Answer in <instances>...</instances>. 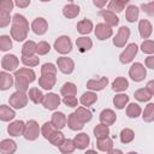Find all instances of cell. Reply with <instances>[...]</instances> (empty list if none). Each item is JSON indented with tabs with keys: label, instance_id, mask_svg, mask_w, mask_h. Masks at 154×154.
Returning a JSON list of instances; mask_svg holds the SVG:
<instances>
[{
	"label": "cell",
	"instance_id": "7",
	"mask_svg": "<svg viewBox=\"0 0 154 154\" xmlns=\"http://www.w3.org/2000/svg\"><path fill=\"white\" fill-rule=\"evenodd\" d=\"M10 102H11L16 108L24 107V106H25V103H26V96H25L23 93H20V91L14 93V94L11 96Z\"/></svg>",
	"mask_w": 154,
	"mask_h": 154
},
{
	"label": "cell",
	"instance_id": "32",
	"mask_svg": "<svg viewBox=\"0 0 154 154\" xmlns=\"http://www.w3.org/2000/svg\"><path fill=\"white\" fill-rule=\"evenodd\" d=\"M76 116H77V118H78L82 123H85V122L90 120V118H91V113H90L89 111L84 109V108H78L77 112H76Z\"/></svg>",
	"mask_w": 154,
	"mask_h": 154
},
{
	"label": "cell",
	"instance_id": "60",
	"mask_svg": "<svg viewBox=\"0 0 154 154\" xmlns=\"http://www.w3.org/2000/svg\"><path fill=\"white\" fill-rule=\"evenodd\" d=\"M129 154H136V153H129Z\"/></svg>",
	"mask_w": 154,
	"mask_h": 154
},
{
	"label": "cell",
	"instance_id": "25",
	"mask_svg": "<svg viewBox=\"0 0 154 154\" xmlns=\"http://www.w3.org/2000/svg\"><path fill=\"white\" fill-rule=\"evenodd\" d=\"M69 126L72 129V130H79L83 128V123L77 118L76 113H72L70 117H69Z\"/></svg>",
	"mask_w": 154,
	"mask_h": 154
},
{
	"label": "cell",
	"instance_id": "59",
	"mask_svg": "<svg viewBox=\"0 0 154 154\" xmlns=\"http://www.w3.org/2000/svg\"><path fill=\"white\" fill-rule=\"evenodd\" d=\"M85 154H96V153H95L94 150H88V152H87Z\"/></svg>",
	"mask_w": 154,
	"mask_h": 154
},
{
	"label": "cell",
	"instance_id": "12",
	"mask_svg": "<svg viewBox=\"0 0 154 154\" xmlns=\"http://www.w3.org/2000/svg\"><path fill=\"white\" fill-rule=\"evenodd\" d=\"M60 100H59V96L55 95V94H48L46 95L45 100H43V105L46 108H49V109H54L58 105H59Z\"/></svg>",
	"mask_w": 154,
	"mask_h": 154
},
{
	"label": "cell",
	"instance_id": "6",
	"mask_svg": "<svg viewBox=\"0 0 154 154\" xmlns=\"http://www.w3.org/2000/svg\"><path fill=\"white\" fill-rule=\"evenodd\" d=\"M136 52H137V46H136L135 43L129 45L128 48L122 53V55H120V61H122V63H129V61H131L132 58L135 57Z\"/></svg>",
	"mask_w": 154,
	"mask_h": 154
},
{
	"label": "cell",
	"instance_id": "37",
	"mask_svg": "<svg viewBox=\"0 0 154 154\" xmlns=\"http://www.w3.org/2000/svg\"><path fill=\"white\" fill-rule=\"evenodd\" d=\"M48 140L53 143V144H55V146H60L63 142H64V136H63V134L61 132H53L49 137H48Z\"/></svg>",
	"mask_w": 154,
	"mask_h": 154
},
{
	"label": "cell",
	"instance_id": "57",
	"mask_svg": "<svg viewBox=\"0 0 154 154\" xmlns=\"http://www.w3.org/2000/svg\"><path fill=\"white\" fill-rule=\"evenodd\" d=\"M152 60H153V57H149V58L147 59V64L149 65V67H153V65H152Z\"/></svg>",
	"mask_w": 154,
	"mask_h": 154
},
{
	"label": "cell",
	"instance_id": "48",
	"mask_svg": "<svg viewBox=\"0 0 154 154\" xmlns=\"http://www.w3.org/2000/svg\"><path fill=\"white\" fill-rule=\"evenodd\" d=\"M42 132H43V136L46 137V138H48L53 132H54V128L52 126V124H49V123H46L45 125H43V129H42Z\"/></svg>",
	"mask_w": 154,
	"mask_h": 154
},
{
	"label": "cell",
	"instance_id": "40",
	"mask_svg": "<svg viewBox=\"0 0 154 154\" xmlns=\"http://www.w3.org/2000/svg\"><path fill=\"white\" fill-rule=\"evenodd\" d=\"M95 101H96V95L93 93H85L81 99V102L83 105H91Z\"/></svg>",
	"mask_w": 154,
	"mask_h": 154
},
{
	"label": "cell",
	"instance_id": "22",
	"mask_svg": "<svg viewBox=\"0 0 154 154\" xmlns=\"http://www.w3.org/2000/svg\"><path fill=\"white\" fill-rule=\"evenodd\" d=\"M16 149V143L13 141H10V140H5L0 143V150L5 154H11L13 153Z\"/></svg>",
	"mask_w": 154,
	"mask_h": 154
},
{
	"label": "cell",
	"instance_id": "49",
	"mask_svg": "<svg viewBox=\"0 0 154 154\" xmlns=\"http://www.w3.org/2000/svg\"><path fill=\"white\" fill-rule=\"evenodd\" d=\"M49 45L46 43V42H40L37 46H36V51L40 53V54H46L48 51H49Z\"/></svg>",
	"mask_w": 154,
	"mask_h": 154
},
{
	"label": "cell",
	"instance_id": "31",
	"mask_svg": "<svg viewBox=\"0 0 154 154\" xmlns=\"http://www.w3.org/2000/svg\"><path fill=\"white\" fill-rule=\"evenodd\" d=\"M77 46H78L81 52H84L91 47V41L88 37H79L77 40Z\"/></svg>",
	"mask_w": 154,
	"mask_h": 154
},
{
	"label": "cell",
	"instance_id": "18",
	"mask_svg": "<svg viewBox=\"0 0 154 154\" xmlns=\"http://www.w3.org/2000/svg\"><path fill=\"white\" fill-rule=\"evenodd\" d=\"M100 14L105 17L106 22H107L109 25H117L118 22H119L118 17H117L112 11H107V10L105 11V10H101V11H100Z\"/></svg>",
	"mask_w": 154,
	"mask_h": 154
},
{
	"label": "cell",
	"instance_id": "42",
	"mask_svg": "<svg viewBox=\"0 0 154 154\" xmlns=\"http://www.w3.org/2000/svg\"><path fill=\"white\" fill-rule=\"evenodd\" d=\"M140 112H141V108L138 107V105H136V103L129 105V107H128V116H129V117L136 118V117L140 114Z\"/></svg>",
	"mask_w": 154,
	"mask_h": 154
},
{
	"label": "cell",
	"instance_id": "56",
	"mask_svg": "<svg viewBox=\"0 0 154 154\" xmlns=\"http://www.w3.org/2000/svg\"><path fill=\"white\" fill-rule=\"evenodd\" d=\"M105 4H106V1H102V2H99V1H94V5H96V6H100V7H101V6H103Z\"/></svg>",
	"mask_w": 154,
	"mask_h": 154
},
{
	"label": "cell",
	"instance_id": "5",
	"mask_svg": "<svg viewBox=\"0 0 154 154\" xmlns=\"http://www.w3.org/2000/svg\"><path fill=\"white\" fill-rule=\"evenodd\" d=\"M130 76L134 81H141L146 76V71H144V67L141 65V64H134L130 69Z\"/></svg>",
	"mask_w": 154,
	"mask_h": 154
},
{
	"label": "cell",
	"instance_id": "47",
	"mask_svg": "<svg viewBox=\"0 0 154 154\" xmlns=\"http://www.w3.org/2000/svg\"><path fill=\"white\" fill-rule=\"evenodd\" d=\"M23 63L25 65H29V66H35L36 64H38V59L36 57H23Z\"/></svg>",
	"mask_w": 154,
	"mask_h": 154
},
{
	"label": "cell",
	"instance_id": "24",
	"mask_svg": "<svg viewBox=\"0 0 154 154\" xmlns=\"http://www.w3.org/2000/svg\"><path fill=\"white\" fill-rule=\"evenodd\" d=\"M91 28H93V24L88 19H83V20H81L77 24V29H78V31L81 34H88V32H90L91 31Z\"/></svg>",
	"mask_w": 154,
	"mask_h": 154
},
{
	"label": "cell",
	"instance_id": "38",
	"mask_svg": "<svg viewBox=\"0 0 154 154\" xmlns=\"http://www.w3.org/2000/svg\"><path fill=\"white\" fill-rule=\"evenodd\" d=\"M128 88V81L125 78H117L113 82V89L114 90H124Z\"/></svg>",
	"mask_w": 154,
	"mask_h": 154
},
{
	"label": "cell",
	"instance_id": "16",
	"mask_svg": "<svg viewBox=\"0 0 154 154\" xmlns=\"http://www.w3.org/2000/svg\"><path fill=\"white\" fill-rule=\"evenodd\" d=\"M152 32V25L147 19H142L140 22V34L143 38H147Z\"/></svg>",
	"mask_w": 154,
	"mask_h": 154
},
{
	"label": "cell",
	"instance_id": "15",
	"mask_svg": "<svg viewBox=\"0 0 154 154\" xmlns=\"http://www.w3.org/2000/svg\"><path fill=\"white\" fill-rule=\"evenodd\" d=\"M63 12H64V16H65V17H67V18H73V17H76V16L79 13V7H78L77 5H75V4L71 2V4L66 5V6H64Z\"/></svg>",
	"mask_w": 154,
	"mask_h": 154
},
{
	"label": "cell",
	"instance_id": "53",
	"mask_svg": "<svg viewBox=\"0 0 154 154\" xmlns=\"http://www.w3.org/2000/svg\"><path fill=\"white\" fill-rule=\"evenodd\" d=\"M142 51L147 52V53H152L153 52V42L152 41H146L142 43Z\"/></svg>",
	"mask_w": 154,
	"mask_h": 154
},
{
	"label": "cell",
	"instance_id": "14",
	"mask_svg": "<svg viewBox=\"0 0 154 154\" xmlns=\"http://www.w3.org/2000/svg\"><path fill=\"white\" fill-rule=\"evenodd\" d=\"M17 65H18V60H17V58L14 55H6V57H4V59H2L4 69L11 71V70H14L17 67Z\"/></svg>",
	"mask_w": 154,
	"mask_h": 154
},
{
	"label": "cell",
	"instance_id": "41",
	"mask_svg": "<svg viewBox=\"0 0 154 154\" xmlns=\"http://www.w3.org/2000/svg\"><path fill=\"white\" fill-rule=\"evenodd\" d=\"M128 100H129V97H128L126 95L120 94V95H117L113 101H114V105H116L118 108H123V107L125 106V103L128 102Z\"/></svg>",
	"mask_w": 154,
	"mask_h": 154
},
{
	"label": "cell",
	"instance_id": "28",
	"mask_svg": "<svg viewBox=\"0 0 154 154\" xmlns=\"http://www.w3.org/2000/svg\"><path fill=\"white\" fill-rule=\"evenodd\" d=\"M126 4H128V0H120V1L119 0H113V1L109 2L108 8L112 10V11H116V12H120Z\"/></svg>",
	"mask_w": 154,
	"mask_h": 154
},
{
	"label": "cell",
	"instance_id": "8",
	"mask_svg": "<svg viewBox=\"0 0 154 154\" xmlns=\"http://www.w3.org/2000/svg\"><path fill=\"white\" fill-rule=\"evenodd\" d=\"M112 34V29L109 28V25L107 24H97L96 25V30H95V35L100 38V40H105L108 36H111Z\"/></svg>",
	"mask_w": 154,
	"mask_h": 154
},
{
	"label": "cell",
	"instance_id": "9",
	"mask_svg": "<svg viewBox=\"0 0 154 154\" xmlns=\"http://www.w3.org/2000/svg\"><path fill=\"white\" fill-rule=\"evenodd\" d=\"M129 35H130V30H129V28H126V26H122L120 30H119V32H118V35H117V37L113 40L114 45H116V46H119V47L123 46V45L125 43V41L128 40Z\"/></svg>",
	"mask_w": 154,
	"mask_h": 154
},
{
	"label": "cell",
	"instance_id": "55",
	"mask_svg": "<svg viewBox=\"0 0 154 154\" xmlns=\"http://www.w3.org/2000/svg\"><path fill=\"white\" fill-rule=\"evenodd\" d=\"M29 4H30V1H29V0H26V1H20V0H19V1H16V5H17V6H19V7L28 6Z\"/></svg>",
	"mask_w": 154,
	"mask_h": 154
},
{
	"label": "cell",
	"instance_id": "4",
	"mask_svg": "<svg viewBox=\"0 0 154 154\" xmlns=\"http://www.w3.org/2000/svg\"><path fill=\"white\" fill-rule=\"evenodd\" d=\"M54 47L60 53H69L71 51V41L67 36H61L55 41Z\"/></svg>",
	"mask_w": 154,
	"mask_h": 154
},
{
	"label": "cell",
	"instance_id": "27",
	"mask_svg": "<svg viewBox=\"0 0 154 154\" xmlns=\"http://www.w3.org/2000/svg\"><path fill=\"white\" fill-rule=\"evenodd\" d=\"M107 82H108L107 78L103 77V78H101L100 81H94V79H93V81H89L87 85H88L89 89H96V90H100V89H102V88L107 84Z\"/></svg>",
	"mask_w": 154,
	"mask_h": 154
},
{
	"label": "cell",
	"instance_id": "26",
	"mask_svg": "<svg viewBox=\"0 0 154 154\" xmlns=\"http://www.w3.org/2000/svg\"><path fill=\"white\" fill-rule=\"evenodd\" d=\"M14 117V112L7 106H0V119L1 120H10Z\"/></svg>",
	"mask_w": 154,
	"mask_h": 154
},
{
	"label": "cell",
	"instance_id": "35",
	"mask_svg": "<svg viewBox=\"0 0 154 154\" xmlns=\"http://www.w3.org/2000/svg\"><path fill=\"white\" fill-rule=\"evenodd\" d=\"M34 51H36V45L32 41L26 42L23 46V57H30L34 53Z\"/></svg>",
	"mask_w": 154,
	"mask_h": 154
},
{
	"label": "cell",
	"instance_id": "1",
	"mask_svg": "<svg viewBox=\"0 0 154 154\" xmlns=\"http://www.w3.org/2000/svg\"><path fill=\"white\" fill-rule=\"evenodd\" d=\"M28 31V23L25 18L20 14H14L13 25H12V35L17 41H22L25 38Z\"/></svg>",
	"mask_w": 154,
	"mask_h": 154
},
{
	"label": "cell",
	"instance_id": "11",
	"mask_svg": "<svg viewBox=\"0 0 154 154\" xmlns=\"http://www.w3.org/2000/svg\"><path fill=\"white\" fill-rule=\"evenodd\" d=\"M58 66L63 72L70 73L73 70V61L69 58H59L58 59Z\"/></svg>",
	"mask_w": 154,
	"mask_h": 154
},
{
	"label": "cell",
	"instance_id": "33",
	"mask_svg": "<svg viewBox=\"0 0 154 154\" xmlns=\"http://www.w3.org/2000/svg\"><path fill=\"white\" fill-rule=\"evenodd\" d=\"M76 93V87L72 83H65L61 88V94L65 96H73Z\"/></svg>",
	"mask_w": 154,
	"mask_h": 154
},
{
	"label": "cell",
	"instance_id": "45",
	"mask_svg": "<svg viewBox=\"0 0 154 154\" xmlns=\"http://www.w3.org/2000/svg\"><path fill=\"white\" fill-rule=\"evenodd\" d=\"M10 23V13L0 8V26H6Z\"/></svg>",
	"mask_w": 154,
	"mask_h": 154
},
{
	"label": "cell",
	"instance_id": "46",
	"mask_svg": "<svg viewBox=\"0 0 154 154\" xmlns=\"http://www.w3.org/2000/svg\"><path fill=\"white\" fill-rule=\"evenodd\" d=\"M11 46H12V43H11V40L8 36H1L0 37V49L1 51L10 49Z\"/></svg>",
	"mask_w": 154,
	"mask_h": 154
},
{
	"label": "cell",
	"instance_id": "17",
	"mask_svg": "<svg viewBox=\"0 0 154 154\" xmlns=\"http://www.w3.org/2000/svg\"><path fill=\"white\" fill-rule=\"evenodd\" d=\"M13 83V79H12V76L5 73V72H1L0 73V89L1 90H6L8 89Z\"/></svg>",
	"mask_w": 154,
	"mask_h": 154
},
{
	"label": "cell",
	"instance_id": "50",
	"mask_svg": "<svg viewBox=\"0 0 154 154\" xmlns=\"http://www.w3.org/2000/svg\"><path fill=\"white\" fill-rule=\"evenodd\" d=\"M153 107H154V105L150 103V105H148V107H147L146 111H144V116H143V118H144L147 122L153 120Z\"/></svg>",
	"mask_w": 154,
	"mask_h": 154
},
{
	"label": "cell",
	"instance_id": "2",
	"mask_svg": "<svg viewBox=\"0 0 154 154\" xmlns=\"http://www.w3.org/2000/svg\"><path fill=\"white\" fill-rule=\"evenodd\" d=\"M35 79V73L31 70L28 69H22L16 72V87L18 91L23 93L28 88V83L32 82Z\"/></svg>",
	"mask_w": 154,
	"mask_h": 154
},
{
	"label": "cell",
	"instance_id": "21",
	"mask_svg": "<svg viewBox=\"0 0 154 154\" xmlns=\"http://www.w3.org/2000/svg\"><path fill=\"white\" fill-rule=\"evenodd\" d=\"M23 130H24V124H23V122H20V120L14 122L13 124H11V125L8 126V132H10L12 136H18V135H20V134L23 132Z\"/></svg>",
	"mask_w": 154,
	"mask_h": 154
},
{
	"label": "cell",
	"instance_id": "43",
	"mask_svg": "<svg viewBox=\"0 0 154 154\" xmlns=\"http://www.w3.org/2000/svg\"><path fill=\"white\" fill-rule=\"evenodd\" d=\"M132 138H134V132H132L130 129H125V130L122 131V134H120V140H122V142L128 143V142H130Z\"/></svg>",
	"mask_w": 154,
	"mask_h": 154
},
{
	"label": "cell",
	"instance_id": "44",
	"mask_svg": "<svg viewBox=\"0 0 154 154\" xmlns=\"http://www.w3.org/2000/svg\"><path fill=\"white\" fill-rule=\"evenodd\" d=\"M73 149H75V144H73V142L70 141V140L64 141L63 144H60V150H61L63 153H70V152H72Z\"/></svg>",
	"mask_w": 154,
	"mask_h": 154
},
{
	"label": "cell",
	"instance_id": "13",
	"mask_svg": "<svg viewBox=\"0 0 154 154\" xmlns=\"http://www.w3.org/2000/svg\"><path fill=\"white\" fill-rule=\"evenodd\" d=\"M32 30L34 32L41 35V34H45L46 30H47V23L43 18H36L34 22H32Z\"/></svg>",
	"mask_w": 154,
	"mask_h": 154
},
{
	"label": "cell",
	"instance_id": "58",
	"mask_svg": "<svg viewBox=\"0 0 154 154\" xmlns=\"http://www.w3.org/2000/svg\"><path fill=\"white\" fill-rule=\"evenodd\" d=\"M109 154H122V152H120V150H113V152H111Z\"/></svg>",
	"mask_w": 154,
	"mask_h": 154
},
{
	"label": "cell",
	"instance_id": "29",
	"mask_svg": "<svg viewBox=\"0 0 154 154\" xmlns=\"http://www.w3.org/2000/svg\"><path fill=\"white\" fill-rule=\"evenodd\" d=\"M138 17V8L135 5H130L126 8V18L129 22H135Z\"/></svg>",
	"mask_w": 154,
	"mask_h": 154
},
{
	"label": "cell",
	"instance_id": "20",
	"mask_svg": "<svg viewBox=\"0 0 154 154\" xmlns=\"http://www.w3.org/2000/svg\"><path fill=\"white\" fill-rule=\"evenodd\" d=\"M100 119L103 124L106 125H111L114 120H116V114L111 111V109H106V111H102L101 116H100Z\"/></svg>",
	"mask_w": 154,
	"mask_h": 154
},
{
	"label": "cell",
	"instance_id": "3",
	"mask_svg": "<svg viewBox=\"0 0 154 154\" xmlns=\"http://www.w3.org/2000/svg\"><path fill=\"white\" fill-rule=\"evenodd\" d=\"M55 67L52 64H45L42 66V77L40 78V84L45 89H51L55 82Z\"/></svg>",
	"mask_w": 154,
	"mask_h": 154
},
{
	"label": "cell",
	"instance_id": "23",
	"mask_svg": "<svg viewBox=\"0 0 154 154\" xmlns=\"http://www.w3.org/2000/svg\"><path fill=\"white\" fill-rule=\"evenodd\" d=\"M65 123H66V118H65V116L63 113H59L58 112V113H54L53 114V117H52V124L55 128L61 129L65 125Z\"/></svg>",
	"mask_w": 154,
	"mask_h": 154
},
{
	"label": "cell",
	"instance_id": "19",
	"mask_svg": "<svg viewBox=\"0 0 154 154\" xmlns=\"http://www.w3.org/2000/svg\"><path fill=\"white\" fill-rule=\"evenodd\" d=\"M73 143H75V146H76L77 148L83 149V148H85V147L88 146V143H89V137L87 136V134H79V135H77V136L75 137Z\"/></svg>",
	"mask_w": 154,
	"mask_h": 154
},
{
	"label": "cell",
	"instance_id": "34",
	"mask_svg": "<svg viewBox=\"0 0 154 154\" xmlns=\"http://www.w3.org/2000/svg\"><path fill=\"white\" fill-rule=\"evenodd\" d=\"M29 97H30L35 103H38V102H41V101L43 100L42 93H41L38 89H36V88H32V89L29 91Z\"/></svg>",
	"mask_w": 154,
	"mask_h": 154
},
{
	"label": "cell",
	"instance_id": "39",
	"mask_svg": "<svg viewBox=\"0 0 154 154\" xmlns=\"http://www.w3.org/2000/svg\"><path fill=\"white\" fill-rule=\"evenodd\" d=\"M97 147L101 150H109L112 148V141L107 137H105L102 140H99L97 141Z\"/></svg>",
	"mask_w": 154,
	"mask_h": 154
},
{
	"label": "cell",
	"instance_id": "10",
	"mask_svg": "<svg viewBox=\"0 0 154 154\" xmlns=\"http://www.w3.org/2000/svg\"><path fill=\"white\" fill-rule=\"evenodd\" d=\"M37 135H38V126H37V124L34 120L29 122L26 124V130H25V135H24L25 138H28V140H35L37 137Z\"/></svg>",
	"mask_w": 154,
	"mask_h": 154
},
{
	"label": "cell",
	"instance_id": "52",
	"mask_svg": "<svg viewBox=\"0 0 154 154\" xmlns=\"http://www.w3.org/2000/svg\"><path fill=\"white\" fill-rule=\"evenodd\" d=\"M64 103L67 105V106L75 107V106H77V99L73 97V96H65L64 97Z\"/></svg>",
	"mask_w": 154,
	"mask_h": 154
},
{
	"label": "cell",
	"instance_id": "30",
	"mask_svg": "<svg viewBox=\"0 0 154 154\" xmlns=\"http://www.w3.org/2000/svg\"><path fill=\"white\" fill-rule=\"evenodd\" d=\"M94 132H95V136L99 140H102V138L107 137V135H108V128L106 125H103V124H100V125H97L94 129Z\"/></svg>",
	"mask_w": 154,
	"mask_h": 154
},
{
	"label": "cell",
	"instance_id": "36",
	"mask_svg": "<svg viewBox=\"0 0 154 154\" xmlns=\"http://www.w3.org/2000/svg\"><path fill=\"white\" fill-rule=\"evenodd\" d=\"M152 94L153 93L150 90H148V89H140V90H137L135 93V96H136V99H138L141 101H144V100L150 99L152 97Z\"/></svg>",
	"mask_w": 154,
	"mask_h": 154
},
{
	"label": "cell",
	"instance_id": "54",
	"mask_svg": "<svg viewBox=\"0 0 154 154\" xmlns=\"http://www.w3.org/2000/svg\"><path fill=\"white\" fill-rule=\"evenodd\" d=\"M153 7H154V2L152 1V2H149V4H143L142 5V8H143V11L146 10V12L147 13H149V14H153L154 12L152 11L153 10Z\"/></svg>",
	"mask_w": 154,
	"mask_h": 154
},
{
	"label": "cell",
	"instance_id": "51",
	"mask_svg": "<svg viewBox=\"0 0 154 154\" xmlns=\"http://www.w3.org/2000/svg\"><path fill=\"white\" fill-rule=\"evenodd\" d=\"M12 7H13V2L11 0H5V1L2 0V1H0V8L10 12L12 10Z\"/></svg>",
	"mask_w": 154,
	"mask_h": 154
}]
</instances>
